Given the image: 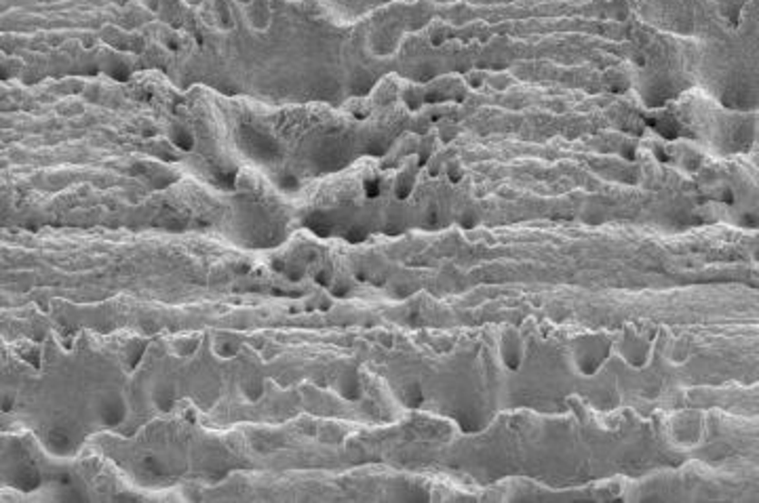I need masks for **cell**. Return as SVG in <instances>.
Wrapping results in <instances>:
<instances>
[{"label": "cell", "mask_w": 759, "mask_h": 503, "mask_svg": "<svg viewBox=\"0 0 759 503\" xmlns=\"http://www.w3.org/2000/svg\"><path fill=\"white\" fill-rule=\"evenodd\" d=\"M169 137H172V141L175 143V146H178L180 150H184V152H190V150L194 148V137L186 127L173 125L172 135H169Z\"/></svg>", "instance_id": "4fadbf2b"}, {"label": "cell", "mask_w": 759, "mask_h": 503, "mask_svg": "<svg viewBox=\"0 0 759 503\" xmlns=\"http://www.w3.org/2000/svg\"><path fill=\"white\" fill-rule=\"evenodd\" d=\"M44 444H47L49 453H54L57 457H65L72 453L74 440H72V434L65 428H54L47 434V440H44Z\"/></svg>", "instance_id": "52a82bcc"}, {"label": "cell", "mask_w": 759, "mask_h": 503, "mask_svg": "<svg viewBox=\"0 0 759 503\" xmlns=\"http://www.w3.org/2000/svg\"><path fill=\"white\" fill-rule=\"evenodd\" d=\"M283 274L287 276V280H291V283H298V280L304 278V267L300 264H285Z\"/></svg>", "instance_id": "ac0fdd59"}, {"label": "cell", "mask_w": 759, "mask_h": 503, "mask_svg": "<svg viewBox=\"0 0 759 503\" xmlns=\"http://www.w3.org/2000/svg\"><path fill=\"white\" fill-rule=\"evenodd\" d=\"M95 413L104 426L114 428L127 420V402L119 392H104L95 402Z\"/></svg>", "instance_id": "3957f363"}, {"label": "cell", "mask_w": 759, "mask_h": 503, "mask_svg": "<svg viewBox=\"0 0 759 503\" xmlns=\"http://www.w3.org/2000/svg\"><path fill=\"white\" fill-rule=\"evenodd\" d=\"M19 356L34 369H41V350H38L34 343H24L22 348H19Z\"/></svg>", "instance_id": "2e32d148"}, {"label": "cell", "mask_w": 759, "mask_h": 503, "mask_svg": "<svg viewBox=\"0 0 759 503\" xmlns=\"http://www.w3.org/2000/svg\"><path fill=\"white\" fill-rule=\"evenodd\" d=\"M317 308H319V310H323V312H327V310L331 308V299L327 297V295H320V297H319V305H317Z\"/></svg>", "instance_id": "44dd1931"}, {"label": "cell", "mask_w": 759, "mask_h": 503, "mask_svg": "<svg viewBox=\"0 0 759 503\" xmlns=\"http://www.w3.org/2000/svg\"><path fill=\"white\" fill-rule=\"evenodd\" d=\"M331 293H333V295H338V297H344V295H349V286H346L344 283L342 285H336L331 289Z\"/></svg>", "instance_id": "ffe728a7"}, {"label": "cell", "mask_w": 759, "mask_h": 503, "mask_svg": "<svg viewBox=\"0 0 759 503\" xmlns=\"http://www.w3.org/2000/svg\"><path fill=\"white\" fill-rule=\"evenodd\" d=\"M213 350L220 358H232V356H237L239 343L232 342V339H218L213 345Z\"/></svg>", "instance_id": "e0dca14e"}, {"label": "cell", "mask_w": 759, "mask_h": 503, "mask_svg": "<svg viewBox=\"0 0 759 503\" xmlns=\"http://www.w3.org/2000/svg\"><path fill=\"white\" fill-rule=\"evenodd\" d=\"M315 283L320 286V289H330V286H331V272L330 270L315 272Z\"/></svg>", "instance_id": "d6986e66"}, {"label": "cell", "mask_w": 759, "mask_h": 503, "mask_svg": "<svg viewBox=\"0 0 759 503\" xmlns=\"http://www.w3.org/2000/svg\"><path fill=\"white\" fill-rule=\"evenodd\" d=\"M401 401H403L405 407H409V409L420 407L422 401H424V394H422L420 385L414 383V382L408 383V385H403V390H401Z\"/></svg>", "instance_id": "7c38bea8"}, {"label": "cell", "mask_w": 759, "mask_h": 503, "mask_svg": "<svg viewBox=\"0 0 759 503\" xmlns=\"http://www.w3.org/2000/svg\"><path fill=\"white\" fill-rule=\"evenodd\" d=\"M199 345H201V339L196 337V335H192V337H182V339H175L173 350H175V354H178V356L186 358V356H192L194 352L199 350Z\"/></svg>", "instance_id": "9a60e30c"}, {"label": "cell", "mask_w": 759, "mask_h": 503, "mask_svg": "<svg viewBox=\"0 0 759 503\" xmlns=\"http://www.w3.org/2000/svg\"><path fill=\"white\" fill-rule=\"evenodd\" d=\"M239 146L245 150L247 154L253 156V159H258L261 162H268V160H277L281 156V146L277 140H272L271 135L261 133L258 129H251V127H243L239 131Z\"/></svg>", "instance_id": "6da1fadb"}, {"label": "cell", "mask_w": 759, "mask_h": 503, "mask_svg": "<svg viewBox=\"0 0 759 503\" xmlns=\"http://www.w3.org/2000/svg\"><path fill=\"white\" fill-rule=\"evenodd\" d=\"M148 350V342L146 339H131V342L125 345V350H123V364H125V369L129 371H135L137 364L142 363L143 354H146Z\"/></svg>", "instance_id": "30bf717a"}, {"label": "cell", "mask_w": 759, "mask_h": 503, "mask_svg": "<svg viewBox=\"0 0 759 503\" xmlns=\"http://www.w3.org/2000/svg\"><path fill=\"white\" fill-rule=\"evenodd\" d=\"M500 354H502V361H505L507 369L510 371H517L521 364V354H523V345H521V337L519 333L515 329H507L502 333V339H500Z\"/></svg>", "instance_id": "5b68a950"}, {"label": "cell", "mask_w": 759, "mask_h": 503, "mask_svg": "<svg viewBox=\"0 0 759 503\" xmlns=\"http://www.w3.org/2000/svg\"><path fill=\"white\" fill-rule=\"evenodd\" d=\"M142 466L146 469L148 474H154V476H167L172 472V468H169V463L163 459V457H156V455H146L142 459Z\"/></svg>", "instance_id": "5bb4252c"}, {"label": "cell", "mask_w": 759, "mask_h": 503, "mask_svg": "<svg viewBox=\"0 0 759 503\" xmlns=\"http://www.w3.org/2000/svg\"><path fill=\"white\" fill-rule=\"evenodd\" d=\"M6 480H9V485L17 488V491L32 493L41 487V472H38L34 463L22 461L13 469H6Z\"/></svg>", "instance_id": "277c9868"}, {"label": "cell", "mask_w": 759, "mask_h": 503, "mask_svg": "<svg viewBox=\"0 0 759 503\" xmlns=\"http://www.w3.org/2000/svg\"><path fill=\"white\" fill-rule=\"evenodd\" d=\"M175 401H178V396H175V385L172 382L156 383L153 392V402L161 413H169L175 407Z\"/></svg>", "instance_id": "9c48e42d"}, {"label": "cell", "mask_w": 759, "mask_h": 503, "mask_svg": "<svg viewBox=\"0 0 759 503\" xmlns=\"http://www.w3.org/2000/svg\"><path fill=\"white\" fill-rule=\"evenodd\" d=\"M13 402H15V398L9 396V394H5V401H3V411H5V413H9V411L13 409Z\"/></svg>", "instance_id": "7402d4cb"}, {"label": "cell", "mask_w": 759, "mask_h": 503, "mask_svg": "<svg viewBox=\"0 0 759 503\" xmlns=\"http://www.w3.org/2000/svg\"><path fill=\"white\" fill-rule=\"evenodd\" d=\"M607 352H610V343L601 337H586L578 342V348H576V361H578V369L585 371V375H593L595 371L599 369V364L604 363Z\"/></svg>", "instance_id": "7a4b0ae2"}, {"label": "cell", "mask_w": 759, "mask_h": 503, "mask_svg": "<svg viewBox=\"0 0 759 503\" xmlns=\"http://www.w3.org/2000/svg\"><path fill=\"white\" fill-rule=\"evenodd\" d=\"M241 392H243V396L247 398L250 402L260 401V396L264 394V382H261L260 375H245L241 379Z\"/></svg>", "instance_id": "8fae6325"}, {"label": "cell", "mask_w": 759, "mask_h": 503, "mask_svg": "<svg viewBox=\"0 0 759 503\" xmlns=\"http://www.w3.org/2000/svg\"><path fill=\"white\" fill-rule=\"evenodd\" d=\"M623 354L626 356V361L635 364V367H641V364L647 363L650 345H646L637 335L626 337V339H623Z\"/></svg>", "instance_id": "ba28073f"}, {"label": "cell", "mask_w": 759, "mask_h": 503, "mask_svg": "<svg viewBox=\"0 0 759 503\" xmlns=\"http://www.w3.org/2000/svg\"><path fill=\"white\" fill-rule=\"evenodd\" d=\"M336 392L344 398V401H350V402H355V401H359V398H361L363 385H361V379H359V373L355 369H344L342 373H338Z\"/></svg>", "instance_id": "8992f818"}]
</instances>
